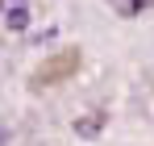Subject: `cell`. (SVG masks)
Masks as SVG:
<instances>
[{"instance_id":"obj_2","label":"cell","mask_w":154,"mask_h":146,"mask_svg":"<svg viewBox=\"0 0 154 146\" xmlns=\"http://www.w3.org/2000/svg\"><path fill=\"white\" fill-rule=\"evenodd\" d=\"M4 25H8V29H29V4L25 0H13V4H8Z\"/></svg>"},{"instance_id":"obj_1","label":"cell","mask_w":154,"mask_h":146,"mask_svg":"<svg viewBox=\"0 0 154 146\" xmlns=\"http://www.w3.org/2000/svg\"><path fill=\"white\" fill-rule=\"evenodd\" d=\"M75 63H79V54H75V50H67V54H54V59L46 63V67H42V71H33V88H46L54 75L75 71Z\"/></svg>"},{"instance_id":"obj_5","label":"cell","mask_w":154,"mask_h":146,"mask_svg":"<svg viewBox=\"0 0 154 146\" xmlns=\"http://www.w3.org/2000/svg\"><path fill=\"white\" fill-rule=\"evenodd\" d=\"M0 142H4V129H0Z\"/></svg>"},{"instance_id":"obj_4","label":"cell","mask_w":154,"mask_h":146,"mask_svg":"<svg viewBox=\"0 0 154 146\" xmlns=\"http://www.w3.org/2000/svg\"><path fill=\"white\" fill-rule=\"evenodd\" d=\"M8 4H13V0H0V17H4V13H8Z\"/></svg>"},{"instance_id":"obj_3","label":"cell","mask_w":154,"mask_h":146,"mask_svg":"<svg viewBox=\"0 0 154 146\" xmlns=\"http://www.w3.org/2000/svg\"><path fill=\"white\" fill-rule=\"evenodd\" d=\"M100 129H104V113H88V117L75 121V134H79V138H96Z\"/></svg>"}]
</instances>
